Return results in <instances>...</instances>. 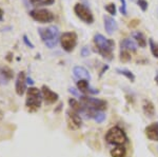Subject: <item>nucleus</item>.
Masks as SVG:
<instances>
[{"label":"nucleus","mask_w":158,"mask_h":157,"mask_svg":"<svg viewBox=\"0 0 158 157\" xmlns=\"http://www.w3.org/2000/svg\"><path fill=\"white\" fill-rule=\"evenodd\" d=\"M43 101L41 90L35 88L30 87V89L27 90V98H25V108H27V112L35 113L41 108Z\"/></svg>","instance_id":"1"},{"label":"nucleus","mask_w":158,"mask_h":157,"mask_svg":"<svg viewBox=\"0 0 158 157\" xmlns=\"http://www.w3.org/2000/svg\"><path fill=\"white\" fill-rule=\"evenodd\" d=\"M38 34L44 44L50 49H53L57 45L58 41L60 40L59 37V30L57 27L51 25L48 27H39L38 29Z\"/></svg>","instance_id":"2"},{"label":"nucleus","mask_w":158,"mask_h":157,"mask_svg":"<svg viewBox=\"0 0 158 157\" xmlns=\"http://www.w3.org/2000/svg\"><path fill=\"white\" fill-rule=\"evenodd\" d=\"M94 42L98 49V52L101 56L111 60L113 58V50L115 47V42L112 39H108L101 34H96L94 36Z\"/></svg>","instance_id":"3"},{"label":"nucleus","mask_w":158,"mask_h":157,"mask_svg":"<svg viewBox=\"0 0 158 157\" xmlns=\"http://www.w3.org/2000/svg\"><path fill=\"white\" fill-rule=\"evenodd\" d=\"M106 140L110 145L123 146L128 141V136L126 132L119 126H113L108 131L106 135Z\"/></svg>","instance_id":"4"},{"label":"nucleus","mask_w":158,"mask_h":157,"mask_svg":"<svg viewBox=\"0 0 158 157\" xmlns=\"http://www.w3.org/2000/svg\"><path fill=\"white\" fill-rule=\"evenodd\" d=\"M60 43L62 49L65 52L70 53L75 49L77 45V35L74 32H65L61 34L60 36Z\"/></svg>","instance_id":"5"},{"label":"nucleus","mask_w":158,"mask_h":157,"mask_svg":"<svg viewBox=\"0 0 158 157\" xmlns=\"http://www.w3.org/2000/svg\"><path fill=\"white\" fill-rule=\"evenodd\" d=\"M30 15L33 19L40 23H49L54 20L53 13L47 9H35L30 12Z\"/></svg>","instance_id":"6"},{"label":"nucleus","mask_w":158,"mask_h":157,"mask_svg":"<svg viewBox=\"0 0 158 157\" xmlns=\"http://www.w3.org/2000/svg\"><path fill=\"white\" fill-rule=\"evenodd\" d=\"M80 102L85 107H89L93 110L96 111H104L106 109V102L102 99H98V98H93V97H88V96H81L80 97Z\"/></svg>","instance_id":"7"},{"label":"nucleus","mask_w":158,"mask_h":157,"mask_svg":"<svg viewBox=\"0 0 158 157\" xmlns=\"http://www.w3.org/2000/svg\"><path fill=\"white\" fill-rule=\"evenodd\" d=\"M74 12L77 15L78 18L82 20L83 22H85V23H88V24L93 23L94 16L89 7H86L85 6H83V4H81V3H77L74 6Z\"/></svg>","instance_id":"8"},{"label":"nucleus","mask_w":158,"mask_h":157,"mask_svg":"<svg viewBox=\"0 0 158 157\" xmlns=\"http://www.w3.org/2000/svg\"><path fill=\"white\" fill-rule=\"evenodd\" d=\"M67 122L69 129L74 131L79 130L82 126V119H81L79 113L71 110V109L67 111Z\"/></svg>","instance_id":"9"},{"label":"nucleus","mask_w":158,"mask_h":157,"mask_svg":"<svg viewBox=\"0 0 158 157\" xmlns=\"http://www.w3.org/2000/svg\"><path fill=\"white\" fill-rule=\"evenodd\" d=\"M41 93H42V97L43 101H44L47 105H53L59 98V95L57 93H55L54 91H52L49 87L47 85H42L41 88Z\"/></svg>","instance_id":"10"},{"label":"nucleus","mask_w":158,"mask_h":157,"mask_svg":"<svg viewBox=\"0 0 158 157\" xmlns=\"http://www.w3.org/2000/svg\"><path fill=\"white\" fill-rule=\"evenodd\" d=\"M27 77H25L24 72H20L16 78V82H15V91H16L17 95L22 96L27 92Z\"/></svg>","instance_id":"11"},{"label":"nucleus","mask_w":158,"mask_h":157,"mask_svg":"<svg viewBox=\"0 0 158 157\" xmlns=\"http://www.w3.org/2000/svg\"><path fill=\"white\" fill-rule=\"evenodd\" d=\"M147 137L152 141H158V122L151 123L144 130Z\"/></svg>","instance_id":"12"},{"label":"nucleus","mask_w":158,"mask_h":157,"mask_svg":"<svg viewBox=\"0 0 158 157\" xmlns=\"http://www.w3.org/2000/svg\"><path fill=\"white\" fill-rule=\"evenodd\" d=\"M103 21H104V29H106V32L108 33L109 35H112L114 32L117 30L118 25H117V22L114 20V18L110 16H103Z\"/></svg>","instance_id":"13"},{"label":"nucleus","mask_w":158,"mask_h":157,"mask_svg":"<svg viewBox=\"0 0 158 157\" xmlns=\"http://www.w3.org/2000/svg\"><path fill=\"white\" fill-rule=\"evenodd\" d=\"M73 74L76 78L80 79H85V80H90L91 79V75L89 73V71L83 67H75L73 69Z\"/></svg>","instance_id":"14"},{"label":"nucleus","mask_w":158,"mask_h":157,"mask_svg":"<svg viewBox=\"0 0 158 157\" xmlns=\"http://www.w3.org/2000/svg\"><path fill=\"white\" fill-rule=\"evenodd\" d=\"M142 110H143V113L146 114L148 117H153L155 115V107L153 105L152 101L144 99L143 102H142Z\"/></svg>","instance_id":"15"},{"label":"nucleus","mask_w":158,"mask_h":157,"mask_svg":"<svg viewBox=\"0 0 158 157\" xmlns=\"http://www.w3.org/2000/svg\"><path fill=\"white\" fill-rule=\"evenodd\" d=\"M120 48H121V51H135L137 50V45L136 43L133 41V40L131 39H128V38H126V39H123L122 41L120 42Z\"/></svg>","instance_id":"16"},{"label":"nucleus","mask_w":158,"mask_h":157,"mask_svg":"<svg viewBox=\"0 0 158 157\" xmlns=\"http://www.w3.org/2000/svg\"><path fill=\"white\" fill-rule=\"evenodd\" d=\"M111 157H127V149L123 146H116L114 149H112Z\"/></svg>","instance_id":"17"},{"label":"nucleus","mask_w":158,"mask_h":157,"mask_svg":"<svg viewBox=\"0 0 158 157\" xmlns=\"http://www.w3.org/2000/svg\"><path fill=\"white\" fill-rule=\"evenodd\" d=\"M132 36L135 40L137 41V43L140 48H146L147 47V39L144 37V35L141 32H133L132 33Z\"/></svg>","instance_id":"18"},{"label":"nucleus","mask_w":158,"mask_h":157,"mask_svg":"<svg viewBox=\"0 0 158 157\" xmlns=\"http://www.w3.org/2000/svg\"><path fill=\"white\" fill-rule=\"evenodd\" d=\"M69 105H70L71 110L75 111V112H77L79 114L82 111V105H81V102L76 100L75 98H70V99H69Z\"/></svg>","instance_id":"19"},{"label":"nucleus","mask_w":158,"mask_h":157,"mask_svg":"<svg viewBox=\"0 0 158 157\" xmlns=\"http://www.w3.org/2000/svg\"><path fill=\"white\" fill-rule=\"evenodd\" d=\"M76 85H77V89H78L79 91H80L81 93H83V94H86V93H89V90H90L89 80L80 79V80H78V81H77Z\"/></svg>","instance_id":"20"},{"label":"nucleus","mask_w":158,"mask_h":157,"mask_svg":"<svg viewBox=\"0 0 158 157\" xmlns=\"http://www.w3.org/2000/svg\"><path fill=\"white\" fill-rule=\"evenodd\" d=\"M116 72L120 75L126 76V77L128 78L129 80H131V81H134L135 80V76L133 75V73H132L131 71H129L127 69H116Z\"/></svg>","instance_id":"21"},{"label":"nucleus","mask_w":158,"mask_h":157,"mask_svg":"<svg viewBox=\"0 0 158 157\" xmlns=\"http://www.w3.org/2000/svg\"><path fill=\"white\" fill-rule=\"evenodd\" d=\"M1 74L2 76H4V78H6V79H11V78H13V76H14V72H13L10 68L4 67L1 69Z\"/></svg>","instance_id":"22"},{"label":"nucleus","mask_w":158,"mask_h":157,"mask_svg":"<svg viewBox=\"0 0 158 157\" xmlns=\"http://www.w3.org/2000/svg\"><path fill=\"white\" fill-rule=\"evenodd\" d=\"M149 43H150V48H151L152 54L154 55V57L158 58V44L155 43V42L153 41V39L149 40Z\"/></svg>","instance_id":"23"},{"label":"nucleus","mask_w":158,"mask_h":157,"mask_svg":"<svg viewBox=\"0 0 158 157\" xmlns=\"http://www.w3.org/2000/svg\"><path fill=\"white\" fill-rule=\"evenodd\" d=\"M120 60L122 62H128L131 60V55H130V53L128 51H121L120 53Z\"/></svg>","instance_id":"24"},{"label":"nucleus","mask_w":158,"mask_h":157,"mask_svg":"<svg viewBox=\"0 0 158 157\" xmlns=\"http://www.w3.org/2000/svg\"><path fill=\"white\" fill-rule=\"evenodd\" d=\"M94 119H95V121L100 123L106 119V115H104L101 111H97V112L95 113V115H94Z\"/></svg>","instance_id":"25"},{"label":"nucleus","mask_w":158,"mask_h":157,"mask_svg":"<svg viewBox=\"0 0 158 157\" xmlns=\"http://www.w3.org/2000/svg\"><path fill=\"white\" fill-rule=\"evenodd\" d=\"M104 9H106V11L109 13V14L111 15H115L116 14V6L114 3H109L108 6H104Z\"/></svg>","instance_id":"26"},{"label":"nucleus","mask_w":158,"mask_h":157,"mask_svg":"<svg viewBox=\"0 0 158 157\" xmlns=\"http://www.w3.org/2000/svg\"><path fill=\"white\" fill-rule=\"evenodd\" d=\"M136 3L138 4L139 7L143 12H146L148 10V2L146 1V0H136Z\"/></svg>","instance_id":"27"},{"label":"nucleus","mask_w":158,"mask_h":157,"mask_svg":"<svg viewBox=\"0 0 158 157\" xmlns=\"http://www.w3.org/2000/svg\"><path fill=\"white\" fill-rule=\"evenodd\" d=\"M22 38H23V39H22V40H23L24 44L27 45V47L31 48V49H34V44H33L32 42L30 41V39H29V38H27V35H23V37H22Z\"/></svg>","instance_id":"28"},{"label":"nucleus","mask_w":158,"mask_h":157,"mask_svg":"<svg viewBox=\"0 0 158 157\" xmlns=\"http://www.w3.org/2000/svg\"><path fill=\"white\" fill-rule=\"evenodd\" d=\"M121 2V6H120V13L122 15H127V3H126V0H120Z\"/></svg>","instance_id":"29"},{"label":"nucleus","mask_w":158,"mask_h":157,"mask_svg":"<svg viewBox=\"0 0 158 157\" xmlns=\"http://www.w3.org/2000/svg\"><path fill=\"white\" fill-rule=\"evenodd\" d=\"M31 3L33 4L34 6H44V0H30Z\"/></svg>","instance_id":"30"},{"label":"nucleus","mask_w":158,"mask_h":157,"mask_svg":"<svg viewBox=\"0 0 158 157\" xmlns=\"http://www.w3.org/2000/svg\"><path fill=\"white\" fill-rule=\"evenodd\" d=\"M81 55H82L83 57H86L90 55V50H89L88 47H83L82 49H81Z\"/></svg>","instance_id":"31"},{"label":"nucleus","mask_w":158,"mask_h":157,"mask_svg":"<svg viewBox=\"0 0 158 157\" xmlns=\"http://www.w3.org/2000/svg\"><path fill=\"white\" fill-rule=\"evenodd\" d=\"M139 20L138 19H133V20H131V21H130V23H129V27H136L137 25L139 24Z\"/></svg>","instance_id":"32"},{"label":"nucleus","mask_w":158,"mask_h":157,"mask_svg":"<svg viewBox=\"0 0 158 157\" xmlns=\"http://www.w3.org/2000/svg\"><path fill=\"white\" fill-rule=\"evenodd\" d=\"M55 2V0H44V6H52L53 3Z\"/></svg>","instance_id":"33"},{"label":"nucleus","mask_w":158,"mask_h":157,"mask_svg":"<svg viewBox=\"0 0 158 157\" xmlns=\"http://www.w3.org/2000/svg\"><path fill=\"white\" fill-rule=\"evenodd\" d=\"M69 91H70V93H72V94H73V95H75V96H78V95H79L78 93H77V91H76L74 88H71Z\"/></svg>","instance_id":"34"},{"label":"nucleus","mask_w":158,"mask_h":157,"mask_svg":"<svg viewBox=\"0 0 158 157\" xmlns=\"http://www.w3.org/2000/svg\"><path fill=\"white\" fill-rule=\"evenodd\" d=\"M27 85H34V81H33V79L31 77H27Z\"/></svg>","instance_id":"35"},{"label":"nucleus","mask_w":158,"mask_h":157,"mask_svg":"<svg viewBox=\"0 0 158 157\" xmlns=\"http://www.w3.org/2000/svg\"><path fill=\"white\" fill-rule=\"evenodd\" d=\"M3 16H4V12H3V10L0 7V21L3 20Z\"/></svg>","instance_id":"36"},{"label":"nucleus","mask_w":158,"mask_h":157,"mask_svg":"<svg viewBox=\"0 0 158 157\" xmlns=\"http://www.w3.org/2000/svg\"><path fill=\"white\" fill-rule=\"evenodd\" d=\"M155 81H156V83L158 85V74H157L156 76H155Z\"/></svg>","instance_id":"37"},{"label":"nucleus","mask_w":158,"mask_h":157,"mask_svg":"<svg viewBox=\"0 0 158 157\" xmlns=\"http://www.w3.org/2000/svg\"><path fill=\"white\" fill-rule=\"evenodd\" d=\"M1 118H2V112L0 111V120H1Z\"/></svg>","instance_id":"38"}]
</instances>
